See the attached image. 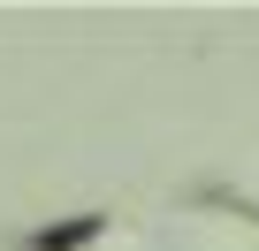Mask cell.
<instances>
[{
	"label": "cell",
	"mask_w": 259,
	"mask_h": 251,
	"mask_svg": "<svg viewBox=\"0 0 259 251\" xmlns=\"http://www.w3.org/2000/svg\"><path fill=\"white\" fill-rule=\"evenodd\" d=\"M99 236V213H76V221H61V228H46L38 236V251H84Z\"/></svg>",
	"instance_id": "1"
}]
</instances>
